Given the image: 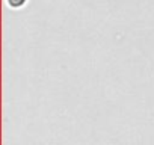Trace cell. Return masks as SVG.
Instances as JSON below:
<instances>
[{"mask_svg":"<svg viewBox=\"0 0 154 145\" xmlns=\"http://www.w3.org/2000/svg\"><path fill=\"white\" fill-rule=\"evenodd\" d=\"M29 0H6V5L11 8V9H21L23 6L27 5Z\"/></svg>","mask_w":154,"mask_h":145,"instance_id":"6da1fadb","label":"cell"}]
</instances>
